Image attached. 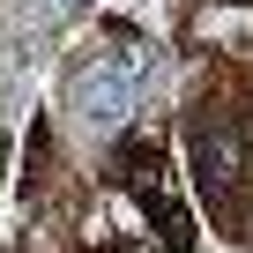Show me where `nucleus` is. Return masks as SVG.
<instances>
[{
  "label": "nucleus",
  "mask_w": 253,
  "mask_h": 253,
  "mask_svg": "<svg viewBox=\"0 0 253 253\" xmlns=\"http://www.w3.org/2000/svg\"><path fill=\"white\" fill-rule=\"evenodd\" d=\"M149 75H157V52H149V45L104 52V60L75 82V119H82V126H119L126 112H134V97L149 89Z\"/></svg>",
  "instance_id": "nucleus-1"
},
{
  "label": "nucleus",
  "mask_w": 253,
  "mask_h": 253,
  "mask_svg": "<svg viewBox=\"0 0 253 253\" xmlns=\"http://www.w3.org/2000/svg\"><path fill=\"white\" fill-rule=\"evenodd\" d=\"M52 8H82V0H52Z\"/></svg>",
  "instance_id": "nucleus-2"
}]
</instances>
